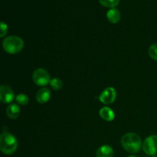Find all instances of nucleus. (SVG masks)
Returning a JSON list of instances; mask_svg holds the SVG:
<instances>
[{"instance_id":"obj_19","label":"nucleus","mask_w":157,"mask_h":157,"mask_svg":"<svg viewBox=\"0 0 157 157\" xmlns=\"http://www.w3.org/2000/svg\"><path fill=\"white\" fill-rule=\"evenodd\" d=\"M128 157H136V156H128Z\"/></svg>"},{"instance_id":"obj_12","label":"nucleus","mask_w":157,"mask_h":157,"mask_svg":"<svg viewBox=\"0 0 157 157\" xmlns=\"http://www.w3.org/2000/svg\"><path fill=\"white\" fill-rule=\"evenodd\" d=\"M6 114L10 119H16L20 114V108L18 105L15 104H12L7 107Z\"/></svg>"},{"instance_id":"obj_3","label":"nucleus","mask_w":157,"mask_h":157,"mask_svg":"<svg viewBox=\"0 0 157 157\" xmlns=\"http://www.w3.org/2000/svg\"><path fill=\"white\" fill-rule=\"evenodd\" d=\"M2 47L7 53L15 55L19 53L24 47V41L20 37L9 36L6 37L2 43Z\"/></svg>"},{"instance_id":"obj_16","label":"nucleus","mask_w":157,"mask_h":157,"mask_svg":"<svg viewBox=\"0 0 157 157\" xmlns=\"http://www.w3.org/2000/svg\"><path fill=\"white\" fill-rule=\"evenodd\" d=\"M148 53L149 55L150 56V58H153L155 61H157V44H152V45L149 48Z\"/></svg>"},{"instance_id":"obj_11","label":"nucleus","mask_w":157,"mask_h":157,"mask_svg":"<svg viewBox=\"0 0 157 157\" xmlns=\"http://www.w3.org/2000/svg\"><path fill=\"white\" fill-rule=\"evenodd\" d=\"M100 116L104 121H109V122L113 121L115 117L114 112L112 110V109L107 107H104L101 109V110H100Z\"/></svg>"},{"instance_id":"obj_8","label":"nucleus","mask_w":157,"mask_h":157,"mask_svg":"<svg viewBox=\"0 0 157 157\" xmlns=\"http://www.w3.org/2000/svg\"><path fill=\"white\" fill-rule=\"evenodd\" d=\"M50 98L51 91L49 90V89L46 88V87L40 89L36 94V101L41 104L47 103L50 100Z\"/></svg>"},{"instance_id":"obj_1","label":"nucleus","mask_w":157,"mask_h":157,"mask_svg":"<svg viewBox=\"0 0 157 157\" xmlns=\"http://www.w3.org/2000/svg\"><path fill=\"white\" fill-rule=\"evenodd\" d=\"M121 145L124 150L130 153H136L143 146L140 136L134 133H126L121 138Z\"/></svg>"},{"instance_id":"obj_5","label":"nucleus","mask_w":157,"mask_h":157,"mask_svg":"<svg viewBox=\"0 0 157 157\" xmlns=\"http://www.w3.org/2000/svg\"><path fill=\"white\" fill-rule=\"evenodd\" d=\"M143 150L149 156H154L157 153V136L152 135L146 138L143 144Z\"/></svg>"},{"instance_id":"obj_7","label":"nucleus","mask_w":157,"mask_h":157,"mask_svg":"<svg viewBox=\"0 0 157 157\" xmlns=\"http://www.w3.org/2000/svg\"><path fill=\"white\" fill-rule=\"evenodd\" d=\"M15 99L13 90L9 86L2 84L0 89V101L3 104H10Z\"/></svg>"},{"instance_id":"obj_2","label":"nucleus","mask_w":157,"mask_h":157,"mask_svg":"<svg viewBox=\"0 0 157 157\" xmlns=\"http://www.w3.org/2000/svg\"><path fill=\"white\" fill-rule=\"evenodd\" d=\"M18 148V141L12 133L4 132L0 136V150L4 154L12 155Z\"/></svg>"},{"instance_id":"obj_4","label":"nucleus","mask_w":157,"mask_h":157,"mask_svg":"<svg viewBox=\"0 0 157 157\" xmlns=\"http://www.w3.org/2000/svg\"><path fill=\"white\" fill-rule=\"evenodd\" d=\"M33 81L35 84L38 86H46L50 84V75L46 70L43 68H38L35 70L33 73Z\"/></svg>"},{"instance_id":"obj_14","label":"nucleus","mask_w":157,"mask_h":157,"mask_svg":"<svg viewBox=\"0 0 157 157\" xmlns=\"http://www.w3.org/2000/svg\"><path fill=\"white\" fill-rule=\"evenodd\" d=\"M63 86V82L61 79L58 78H53V79L51 80L50 81V87H52L53 90H58L62 87Z\"/></svg>"},{"instance_id":"obj_13","label":"nucleus","mask_w":157,"mask_h":157,"mask_svg":"<svg viewBox=\"0 0 157 157\" xmlns=\"http://www.w3.org/2000/svg\"><path fill=\"white\" fill-rule=\"evenodd\" d=\"M15 101H16L17 104H18L19 105L21 106H25L29 104V97L26 94H20L17 95L15 97Z\"/></svg>"},{"instance_id":"obj_9","label":"nucleus","mask_w":157,"mask_h":157,"mask_svg":"<svg viewBox=\"0 0 157 157\" xmlns=\"http://www.w3.org/2000/svg\"><path fill=\"white\" fill-rule=\"evenodd\" d=\"M107 19H108V21L110 23H112V24H117L121 20V12H120V11L118 9L113 8V9H110L107 12Z\"/></svg>"},{"instance_id":"obj_17","label":"nucleus","mask_w":157,"mask_h":157,"mask_svg":"<svg viewBox=\"0 0 157 157\" xmlns=\"http://www.w3.org/2000/svg\"><path fill=\"white\" fill-rule=\"evenodd\" d=\"M0 37H4L6 35V33L8 32V25L4 22V21H2L1 22V30H0Z\"/></svg>"},{"instance_id":"obj_6","label":"nucleus","mask_w":157,"mask_h":157,"mask_svg":"<svg viewBox=\"0 0 157 157\" xmlns=\"http://www.w3.org/2000/svg\"><path fill=\"white\" fill-rule=\"evenodd\" d=\"M117 98V91L113 87H107L101 93L99 96V100L102 104H113Z\"/></svg>"},{"instance_id":"obj_18","label":"nucleus","mask_w":157,"mask_h":157,"mask_svg":"<svg viewBox=\"0 0 157 157\" xmlns=\"http://www.w3.org/2000/svg\"><path fill=\"white\" fill-rule=\"evenodd\" d=\"M152 157H157V155H154V156H152Z\"/></svg>"},{"instance_id":"obj_10","label":"nucleus","mask_w":157,"mask_h":157,"mask_svg":"<svg viewBox=\"0 0 157 157\" xmlns=\"http://www.w3.org/2000/svg\"><path fill=\"white\" fill-rule=\"evenodd\" d=\"M96 156L97 157H113V148L109 145L101 146V147L97 150Z\"/></svg>"},{"instance_id":"obj_15","label":"nucleus","mask_w":157,"mask_h":157,"mask_svg":"<svg viewBox=\"0 0 157 157\" xmlns=\"http://www.w3.org/2000/svg\"><path fill=\"white\" fill-rule=\"evenodd\" d=\"M99 2L102 6L113 9L119 4L120 0H99Z\"/></svg>"}]
</instances>
